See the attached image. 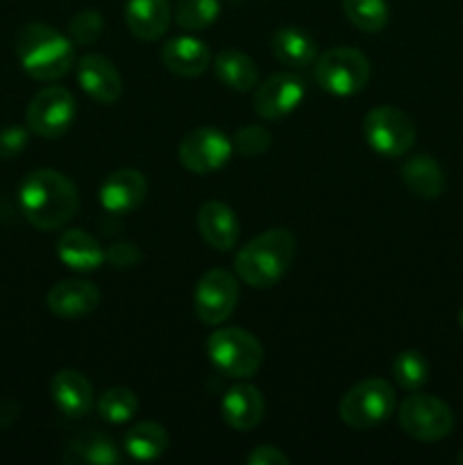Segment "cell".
<instances>
[{"label":"cell","instance_id":"277c9868","mask_svg":"<svg viewBox=\"0 0 463 465\" xmlns=\"http://www.w3.org/2000/svg\"><path fill=\"white\" fill-rule=\"evenodd\" d=\"M207 357L222 375L248 380L261 368L263 348L250 331L241 327H222L207 339Z\"/></svg>","mask_w":463,"mask_h":465},{"label":"cell","instance_id":"7c38bea8","mask_svg":"<svg viewBox=\"0 0 463 465\" xmlns=\"http://www.w3.org/2000/svg\"><path fill=\"white\" fill-rule=\"evenodd\" d=\"M304 94H307V89L298 75L275 73L254 89L252 107L266 121H281L300 107Z\"/></svg>","mask_w":463,"mask_h":465},{"label":"cell","instance_id":"ac0fdd59","mask_svg":"<svg viewBox=\"0 0 463 465\" xmlns=\"http://www.w3.org/2000/svg\"><path fill=\"white\" fill-rule=\"evenodd\" d=\"M195 223H198L200 236L221 252L232 250L239 241V221L225 203H218V200L204 203L195 216Z\"/></svg>","mask_w":463,"mask_h":465},{"label":"cell","instance_id":"f546056e","mask_svg":"<svg viewBox=\"0 0 463 465\" xmlns=\"http://www.w3.org/2000/svg\"><path fill=\"white\" fill-rule=\"evenodd\" d=\"M221 14L218 0H177L175 21L182 30L200 32L207 30Z\"/></svg>","mask_w":463,"mask_h":465},{"label":"cell","instance_id":"9a60e30c","mask_svg":"<svg viewBox=\"0 0 463 465\" xmlns=\"http://www.w3.org/2000/svg\"><path fill=\"white\" fill-rule=\"evenodd\" d=\"M45 302L57 318L75 321L95 312L100 304V291L86 280H62L48 291Z\"/></svg>","mask_w":463,"mask_h":465},{"label":"cell","instance_id":"d590c367","mask_svg":"<svg viewBox=\"0 0 463 465\" xmlns=\"http://www.w3.org/2000/svg\"><path fill=\"white\" fill-rule=\"evenodd\" d=\"M458 325H461V330H463V307H461V312H458Z\"/></svg>","mask_w":463,"mask_h":465},{"label":"cell","instance_id":"30bf717a","mask_svg":"<svg viewBox=\"0 0 463 465\" xmlns=\"http://www.w3.org/2000/svg\"><path fill=\"white\" fill-rule=\"evenodd\" d=\"M239 300V284L234 275L221 268L207 271L193 291L195 316L204 325H221L232 316Z\"/></svg>","mask_w":463,"mask_h":465},{"label":"cell","instance_id":"44dd1931","mask_svg":"<svg viewBox=\"0 0 463 465\" xmlns=\"http://www.w3.org/2000/svg\"><path fill=\"white\" fill-rule=\"evenodd\" d=\"M57 257L73 271L91 272L103 266L104 250L89 232L66 230L57 241Z\"/></svg>","mask_w":463,"mask_h":465},{"label":"cell","instance_id":"7a4b0ae2","mask_svg":"<svg viewBox=\"0 0 463 465\" xmlns=\"http://www.w3.org/2000/svg\"><path fill=\"white\" fill-rule=\"evenodd\" d=\"M295 257V239L289 230H268L254 236L250 243L239 250L234 259V271L252 289H271L275 286Z\"/></svg>","mask_w":463,"mask_h":465},{"label":"cell","instance_id":"52a82bcc","mask_svg":"<svg viewBox=\"0 0 463 465\" xmlns=\"http://www.w3.org/2000/svg\"><path fill=\"white\" fill-rule=\"evenodd\" d=\"M368 145L381 157H402L416 143V125L411 116L393 104L372 107L363 118Z\"/></svg>","mask_w":463,"mask_h":465},{"label":"cell","instance_id":"e0dca14e","mask_svg":"<svg viewBox=\"0 0 463 465\" xmlns=\"http://www.w3.org/2000/svg\"><path fill=\"white\" fill-rule=\"evenodd\" d=\"M266 402L257 386L236 384L222 395L221 413L222 420L236 431H250L261 422Z\"/></svg>","mask_w":463,"mask_h":465},{"label":"cell","instance_id":"4fadbf2b","mask_svg":"<svg viewBox=\"0 0 463 465\" xmlns=\"http://www.w3.org/2000/svg\"><path fill=\"white\" fill-rule=\"evenodd\" d=\"M77 82L89 98L100 104H113L123 95V77L112 59L84 54L77 62Z\"/></svg>","mask_w":463,"mask_h":465},{"label":"cell","instance_id":"5bb4252c","mask_svg":"<svg viewBox=\"0 0 463 465\" xmlns=\"http://www.w3.org/2000/svg\"><path fill=\"white\" fill-rule=\"evenodd\" d=\"M148 193V180L141 171L134 168H121L107 175V180L100 184V204L109 213H130L139 207Z\"/></svg>","mask_w":463,"mask_h":465},{"label":"cell","instance_id":"e575fe53","mask_svg":"<svg viewBox=\"0 0 463 465\" xmlns=\"http://www.w3.org/2000/svg\"><path fill=\"white\" fill-rule=\"evenodd\" d=\"M245 461H248V465H289L291 459L281 450L272 448V445H257L245 457Z\"/></svg>","mask_w":463,"mask_h":465},{"label":"cell","instance_id":"d6a6232c","mask_svg":"<svg viewBox=\"0 0 463 465\" xmlns=\"http://www.w3.org/2000/svg\"><path fill=\"white\" fill-rule=\"evenodd\" d=\"M104 259L112 263L113 268H134L136 263L143 259V252L139 250V245L132 243V241H116L107 248Z\"/></svg>","mask_w":463,"mask_h":465},{"label":"cell","instance_id":"83f0119b","mask_svg":"<svg viewBox=\"0 0 463 465\" xmlns=\"http://www.w3.org/2000/svg\"><path fill=\"white\" fill-rule=\"evenodd\" d=\"M98 411L103 420L109 425H125L139 411V398L134 391L125 389V386H112L104 391L98 400Z\"/></svg>","mask_w":463,"mask_h":465},{"label":"cell","instance_id":"9c48e42d","mask_svg":"<svg viewBox=\"0 0 463 465\" xmlns=\"http://www.w3.org/2000/svg\"><path fill=\"white\" fill-rule=\"evenodd\" d=\"M75 118V98L64 86H45L30 100L25 121L30 132L41 139H59L66 134Z\"/></svg>","mask_w":463,"mask_h":465},{"label":"cell","instance_id":"2e32d148","mask_svg":"<svg viewBox=\"0 0 463 465\" xmlns=\"http://www.w3.org/2000/svg\"><path fill=\"white\" fill-rule=\"evenodd\" d=\"M50 398L68 418H84L94 407V389L82 372L64 368L50 380Z\"/></svg>","mask_w":463,"mask_h":465},{"label":"cell","instance_id":"ba28073f","mask_svg":"<svg viewBox=\"0 0 463 465\" xmlns=\"http://www.w3.org/2000/svg\"><path fill=\"white\" fill-rule=\"evenodd\" d=\"M398 420L404 434L422 440V443H434V440L445 439L454 427L452 409L443 400L418 393V391L399 404Z\"/></svg>","mask_w":463,"mask_h":465},{"label":"cell","instance_id":"f1b7e54d","mask_svg":"<svg viewBox=\"0 0 463 465\" xmlns=\"http://www.w3.org/2000/svg\"><path fill=\"white\" fill-rule=\"evenodd\" d=\"M348 21L363 32H381L389 23V5L384 0H340Z\"/></svg>","mask_w":463,"mask_h":465},{"label":"cell","instance_id":"d4e9b609","mask_svg":"<svg viewBox=\"0 0 463 465\" xmlns=\"http://www.w3.org/2000/svg\"><path fill=\"white\" fill-rule=\"evenodd\" d=\"M213 71H216V77L221 80V84H225L232 91H241V94L254 89L259 80L257 66H254L252 59L234 48L221 50L216 54V59H213Z\"/></svg>","mask_w":463,"mask_h":465},{"label":"cell","instance_id":"484cf974","mask_svg":"<svg viewBox=\"0 0 463 465\" xmlns=\"http://www.w3.org/2000/svg\"><path fill=\"white\" fill-rule=\"evenodd\" d=\"M123 448L134 461H154L168 450V434L159 422H136L123 436Z\"/></svg>","mask_w":463,"mask_h":465},{"label":"cell","instance_id":"836d02e7","mask_svg":"<svg viewBox=\"0 0 463 465\" xmlns=\"http://www.w3.org/2000/svg\"><path fill=\"white\" fill-rule=\"evenodd\" d=\"M27 145V130L23 127H5L0 130V159H12Z\"/></svg>","mask_w":463,"mask_h":465},{"label":"cell","instance_id":"d6986e66","mask_svg":"<svg viewBox=\"0 0 463 465\" xmlns=\"http://www.w3.org/2000/svg\"><path fill=\"white\" fill-rule=\"evenodd\" d=\"M162 62L180 77H198L212 64V50L195 36H175L162 48Z\"/></svg>","mask_w":463,"mask_h":465},{"label":"cell","instance_id":"8fae6325","mask_svg":"<svg viewBox=\"0 0 463 465\" xmlns=\"http://www.w3.org/2000/svg\"><path fill=\"white\" fill-rule=\"evenodd\" d=\"M232 141L216 127H198L180 141L177 157L186 171L207 175L225 166L232 157Z\"/></svg>","mask_w":463,"mask_h":465},{"label":"cell","instance_id":"1f68e13d","mask_svg":"<svg viewBox=\"0 0 463 465\" xmlns=\"http://www.w3.org/2000/svg\"><path fill=\"white\" fill-rule=\"evenodd\" d=\"M272 143V136L266 127L261 125H248L241 127L232 139V148L241 154V157H261Z\"/></svg>","mask_w":463,"mask_h":465},{"label":"cell","instance_id":"3957f363","mask_svg":"<svg viewBox=\"0 0 463 465\" xmlns=\"http://www.w3.org/2000/svg\"><path fill=\"white\" fill-rule=\"evenodd\" d=\"M16 57L34 80H59L73 66V41L53 25L27 23L16 36Z\"/></svg>","mask_w":463,"mask_h":465},{"label":"cell","instance_id":"7402d4cb","mask_svg":"<svg viewBox=\"0 0 463 465\" xmlns=\"http://www.w3.org/2000/svg\"><path fill=\"white\" fill-rule=\"evenodd\" d=\"M402 180L413 195L422 200H436L445 191V173L434 157L416 154L402 166Z\"/></svg>","mask_w":463,"mask_h":465},{"label":"cell","instance_id":"8992f818","mask_svg":"<svg viewBox=\"0 0 463 465\" xmlns=\"http://www.w3.org/2000/svg\"><path fill=\"white\" fill-rule=\"evenodd\" d=\"M370 80V62L359 50L340 45L322 53L316 62V82L331 95H357Z\"/></svg>","mask_w":463,"mask_h":465},{"label":"cell","instance_id":"8d00e7d4","mask_svg":"<svg viewBox=\"0 0 463 465\" xmlns=\"http://www.w3.org/2000/svg\"><path fill=\"white\" fill-rule=\"evenodd\" d=\"M458 463H461V465H463V452H461V454H458Z\"/></svg>","mask_w":463,"mask_h":465},{"label":"cell","instance_id":"603a6c76","mask_svg":"<svg viewBox=\"0 0 463 465\" xmlns=\"http://www.w3.org/2000/svg\"><path fill=\"white\" fill-rule=\"evenodd\" d=\"M66 463H94V465H113L121 461L116 443L103 431H82L73 436L64 454Z\"/></svg>","mask_w":463,"mask_h":465},{"label":"cell","instance_id":"cb8c5ba5","mask_svg":"<svg viewBox=\"0 0 463 465\" xmlns=\"http://www.w3.org/2000/svg\"><path fill=\"white\" fill-rule=\"evenodd\" d=\"M272 54L284 66L304 68L316 62L318 45L313 36L300 27H280L272 35Z\"/></svg>","mask_w":463,"mask_h":465},{"label":"cell","instance_id":"6da1fadb","mask_svg":"<svg viewBox=\"0 0 463 465\" xmlns=\"http://www.w3.org/2000/svg\"><path fill=\"white\" fill-rule=\"evenodd\" d=\"M18 203L32 227L50 232L64 227L75 216L80 195L66 175L53 168H39L23 180Z\"/></svg>","mask_w":463,"mask_h":465},{"label":"cell","instance_id":"5b68a950","mask_svg":"<svg viewBox=\"0 0 463 465\" xmlns=\"http://www.w3.org/2000/svg\"><path fill=\"white\" fill-rule=\"evenodd\" d=\"M395 411L393 386L379 377L354 384L339 404V416L352 430H370L381 425Z\"/></svg>","mask_w":463,"mask_h":465},{"label":"cell","instance_id":"4dcf8cb0","mask_svg":"<svg viewBox=\"0 0 463 465\" xmlns=\"http://www.w3.org/2000/svg\"><path fill=\"white\" fill-rule=\"evenodd\" d=\"M104 30V18L98 9H82L75 16L68 21V36L73 44L77 45H89L103 35Z\"/></svg>","mask_w":463,"mask_h":465},{"label":"cell","instance_id":"4316f807","mask_svg":"<svg viewBox=\"0 0 463 465\" xmlns=\"http://www.w3.org/2000/svg\"><path fill=\"white\" fill-rule=\"evenodd\" d=\"M390 371H393V377L399 389L409 391V393H416V391H420L429 381V361L418 350H404V352H399L393 359Z\"/></svg>","mask_w":463,"mask_h":465},{"label":"cell","instance_id":"ffe728a7","mask_svg":"<svg viewBox=\"0 0 463 465\" xmlns=\"http://www.w3.org/2000/svg\"><path fill=\"white\" fill-rule=\"evenodd\" d=\"M125 23L141 41H157L171 25L168 0H127Z\"/></svg>","mask_w":463,"mask_h":465}]
</instances>
